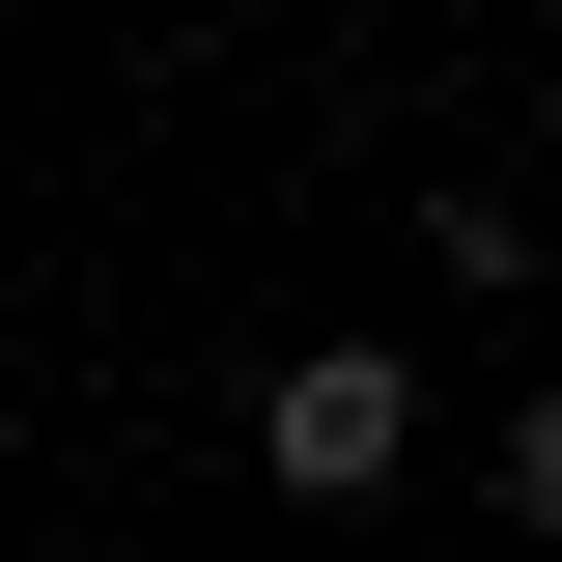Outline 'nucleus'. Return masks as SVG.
<instances>
[{
  "label": "nucleus",
  "instance_id": "nucleus-1",
  "mask_svg": "<svg viewBox=\"0 0 562 562\" xmlns=\"http://www.w3.org/2000/svg\"><path fill=\"white\" fill-rule=\"evenodd\" d=\"M422 450H450V394H422L394 338H281V366H254V479H281V506H394Z\"/></svg>",
  "mask_w": 562,
  "mask_h": 562
},
{
  "label": "nucleus",
  "instance_id": "nucleus-2",
  "mask_svg": "<svg viewBox=\"0 0 562 562\" xmlns=\"http://www.w3.org/2000/svg\"><path fill=\"white\" fill-rule=\"evenodd\" d=\"M0 562H29V535H0Z\"/></svg>",
  "mask_w": 562,
  "mask_h": 562
}]
</instances>
